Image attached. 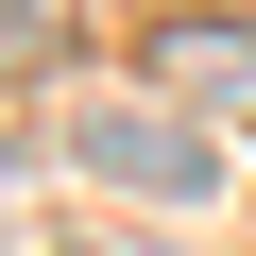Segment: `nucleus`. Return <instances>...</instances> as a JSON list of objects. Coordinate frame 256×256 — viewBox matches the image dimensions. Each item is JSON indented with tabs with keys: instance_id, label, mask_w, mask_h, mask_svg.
<instances>
[{
	"instance_id": "1",
	"label": "nucleus",
	"mask_w": 256,
	"mask_h": 256,
	"mask_svg": "<svg viewBox=\"0 0 256 256\" xmlns=\"http://www.w3.org/2000/svg\"><path fill=\"white\" fill-rule=\"evenodd\" d=\"M68 154H86V188H137V205H205V188H222V137H188L171 102H102V120H68Z\"/></svg>"
},
{
	"instance_id": "2",
	"label": "nucleus",
	"mask_w": 256,
	"mask_h": 256,
	"mask_svg": "<svg viewBox=\"0 0 256 256\" xmlns=\"http://www.w3.org/2000/svg\"><path fill=\"white\" fill-rule=\"evenodd\" d=\"M154 102H205L256 137V18H154Z\"/></svg>"
},
{
	"instance_id": "3",
	"label": "nucleus",
	"mask_w": 256,
	"mask_h": 256,
	"mask_svg": "<svg viewBox=\"0 0 256 256\" xmlns=\"http://www.w3.org/2000/svg\"><path fill=\"white\" fill-rule=\"evenodd\" d=\"M52 34H68L52 0H0V86H18V68H52Z\"/></svg>"
},
{
	"instance_id": "4",
	"label": "nucleus",
	"mask_w": 256,
	"mask_h": 256,
	"mask_svg": "<svg viewBox=\"0 0 256 256\" xmlns=\"http://www.w3.org/2000/svg\"><path fill=\"white\" fill-rule=\"evenodd\" d=\"M34 256H120V239H34Z\"/></svg>"
}]
</instances>
